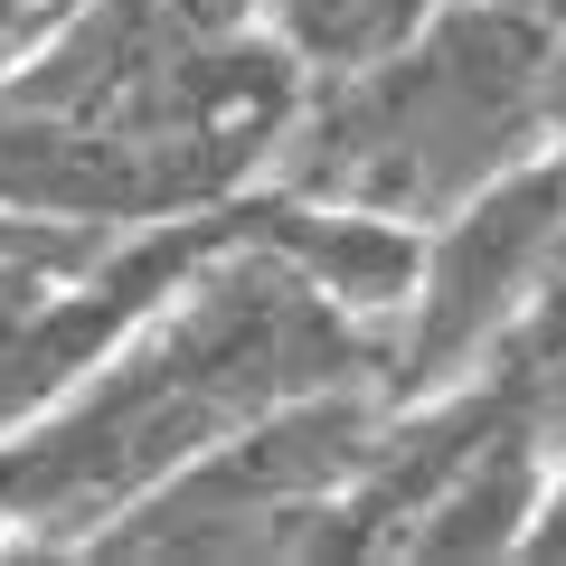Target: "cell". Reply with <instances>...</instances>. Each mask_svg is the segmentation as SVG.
Masks as SVG:
<instances>
[{
  "instance_id": "cell-1",
  "label": "cell",
  "mask_w": 566,
  "mask_h": 566,
  "mask_svg": "<svg viewBox=\"0 0 566 566\" xmlns=\"http://www.w3.org/2000/svg\"><path fill=\"white\" fill-rule=\"evenodd\" d=\"M387 331L349 322L293 264L227 237L76 397L0 444V520L10 557H85L104 520L199 463L218 434L264 406L312 397L340 378H378Z\"/></svg>"
},
{
  "instance_id": "cell-2",
  "label": "cell",
  "mask_w": 566,
  "mask_h": 566,
  "mask_svg": "<svg viewBox=\"0 0 566 566\" xmlns=\"http://www.w3.org/2000/svg\"><path fill=\"white\" fill-rule=\"evenodd\" d=\"M557 142V29L528 0H453L397 57L303 95L264 180L434 227Z\"/></svg>"
},
{
  "instance_id": "cell-3",
  "label": "cell",
  "mask_w": 566,
  "mask_h": 566,
  "mask_svg": "<svg viewBox=\"0 0 566 566\" xmlns=\"http://www.w3.org/2000/svg\"><path fill=\"white\" fill-rule=\"evenodd\" d=\"M557 255H566V142H547L424 227L416 293L387 322V368H378L387 397L406 406V397H444L463 378H491L520 340V322L538 312Z\"/></svg>"
},
{
  "instance_id": "cell-4",
  "label": "cell",
  "mask_w": 566,
  "mask_h": 566,
  "mask_svg": "<svg viewBox=\"0 0 566 566\" xmlns=\"http://www.w3.org/2000/svg\"><path fill=\"white\" fill-rule=\"evenodd\" d=\"M237 237L264 245L274 264H293L331 312H349L368 331H387L406 312L416 264H424L416 218H387V208H359V199H322V189H293V180L237 189Z\"/></svg>"
},
{
  "instance_id": "cell-5",
  "label": "cell",
  "mask_w": 566,
  "mask_h": 566,
  "mask_svg": "<svg viewBox=\"0 0 566 566\" xmlns=\"http://www.w3.org/2000/svg\"><path fill=\"white\" fill-rule=\"evenodd\" d=\"M557 482V453H547L538 416H528V387L501 406L482 444L444 472V491L397 528V557L416 566H491V557H520L528 528H538V501Z\"/></svg>"
},
{
  "instance_id": "cell-6",
  "label": "cell",
  "mask_w": 566,
  "mask_h": 566,
  "mask_svg": "<svg viewBox=\"0 0 566 566\" xmlns=\"http://www.w3.org/2000/svg\"><path fill=\"white\" fill-rule=\"evenodd\" d=\"M434 10H444V0H264L255 29L303 66L312 85H331V76H359V66L397 57Z\"/></svg>"
},
{
  "instance_id": "cell-7",
  "label": "cell",
  "mask_w": 566,
  "mask_h": 566,
  "mask_svg": "<svg viewBox=\"0 0 566 566\" xmlns=\"http://www.w3.org/2000/svg\"><path fill=\"white\" fill-rule=\"evenodd\" d=\"M528 416H538L547 453H557V463H566V359H547L538 378H528Z\"/></svg>"
},
{
  "instance_id": "cell-8",
  "label": "cell",
  "mask_w": 566,
  "mask_h": 566,
  "mask_svg": "<svg viewBox=\"0 0 566 566\" xmlns=\"http://www.w3.org/2000/svg\"><path fill=\"white\" fill-rule=\"evenodd\" d=\"M520 557H547V566H566V463H557V482H547V501H538V528H528V547Z\"/></svg>"
},
{
  "instance_id": "cell-9",
  "label": "cell",
  "mask_w": 566,
  "mask_h": 566,
  "mask_svg": "<svg viewBox=\"0 0 566 566\" xmlns=\"http://www.w3.org/2000/svg\"><path fill=\"white\" fill-rule=\"evenodd\" d=\"M444 10H453V0H444Z\"/></svg>"
}]
</instances>
